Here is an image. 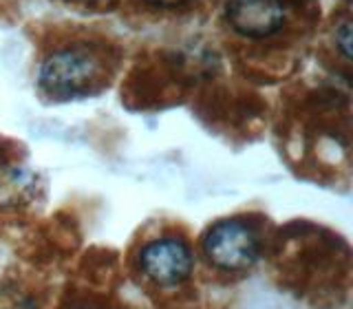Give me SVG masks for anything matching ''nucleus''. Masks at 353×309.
I'll use <instances>...</instances> for the list:
<instances>
[{
    "mask_svg": "<svg viewBox=\"0 0 353 309\" xmlns=\"http://www.w3.org/2000/svg\"><path fill=\"white\" fill-rule=\"evenodd\" d=\"M205 259L219 270L248 272L261 257L256 230L241 219H223L210 226L203 237Z\"/></svg>",
    "mask_w": 353,
    "mask_h": 309,
    "instance_id": "7ed1b4c3",
    "label": "nucleus"
},
{
    "mask_svg": "<svg viewBox=\"0 0 353 309\" xmlns=\"http://www.w3.org/2000/svg\"><path fill=\"white\" fill-rule=\"evenodd\" d=\"M214 0H128L135 14L146 18H183L205 9Z\"/></svg>",
    "mask_w": 353,
    "mask_h": 309,
    "instance_id": "39448f33",
    "label": "nucleus"
},
{
    "mask_svg": "<svg viewBox=\"0 0 353 309\" xmlns=\"http://www.w3.org/2000/svg\"><path fill=\"white\" fill-rule=\"evenodd\" d=\"M318 0H223L221 27L232 42L252 49L290 47L318 25Z\"/></svg>",
    "mask_w": 353,
    "mask_h": 309,
    "instance_id": "f257e3e1",
    "label": "nucleus"
},
{
    "mask_svg": "<svg viewBox=\"0 0 353 309\" xmlns=\"http://www.w3.org/2000/svg\"><path fill=\"white\" fill-rule=\"evenodd\" d=\"M108 75V49L86 36L62 38L47 49L38 66V86L53 99L88 97L104 86Z\"/></svg>",
    "mask_w": 353,
    "mask_h": 309,
    "instance_id": "f03ea898",
    "label": "nucleus"
},
{
    "mask_svg": "<svg viewBox=\"0 0 353 309\" xmlns=\"http://www.w3.org/2000/svg\"><path fill=\"white\" fill-rule=\"evenodd\" d=\"M60 3L80 11H108L115 7L117 0H60Z\"/></svg>",
    "mask_w": 353,
    "mask_h": 309,
    "instance_id": "423d86ee",
    "label": "nucleus"
},
{
    "mask_svg": "<svg viewBox=\"0 0 353 309\" xmlns=\"http://www.w3.org/2000/svg\"><path fill=\"white\" fill-rule=\"evenodd\" d=\"M139 268L146 279L161 287H172L183 283L192 274L194 257L190 246L183 239L163 237L154 239L141 248Z\"/></svg>",
    "mask_w": 353,
    "mask_h": 309,
    "instance_id": "20e7f679",
    "label": "nucleus"
}]
</instances>
